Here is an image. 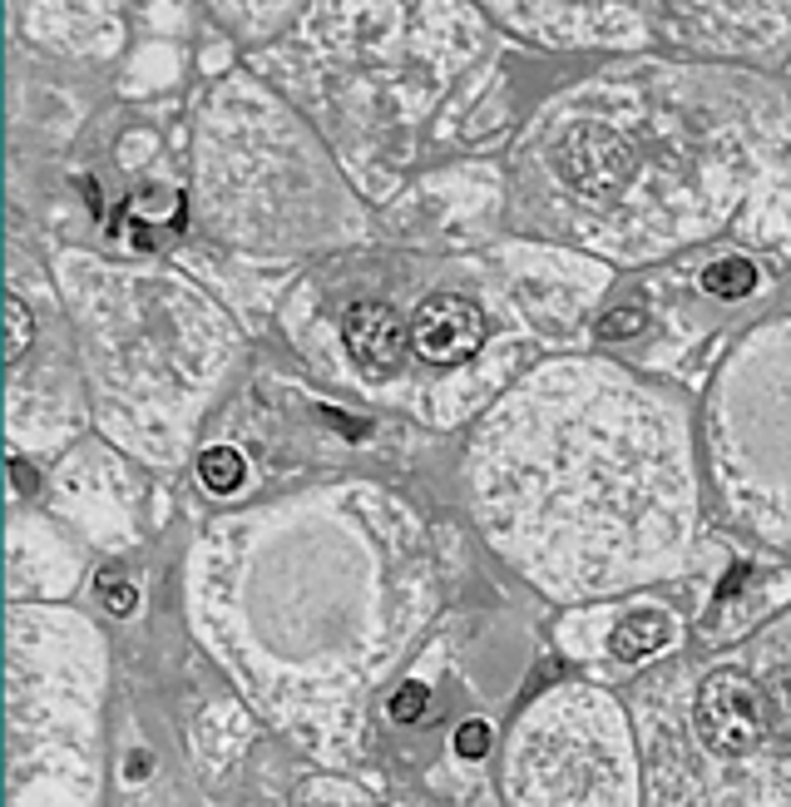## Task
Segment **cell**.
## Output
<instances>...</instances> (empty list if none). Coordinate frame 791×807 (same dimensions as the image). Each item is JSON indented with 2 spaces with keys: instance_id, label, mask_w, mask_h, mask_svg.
Returning <instances> with one entry per match:
<instances>
[{
  "instance_id": "obj_1",
  "label": "cell",
  "mask_w": 791,
  "mask_h": 807,
  "mask_svg": "<svg viewBox=\"0 0 791 807\" xmlns=\"http://www.w3.org/2000/svg\"><path fill=\"white\" fill-rule=\"evenodd\" d=\"M698 733L712 753H747L767 738V698L742 674H712L698 694Z\"/></svg>"
},
{
  "instance_id": "obj_2",
  "label": "cell",
  "mask_w": 791,
  "mask_h": 807,
  "mask_svg": "<svg viewBox=\"0 0 791 807\" xmlns=\"http://www.w3.org/2000/svg\"><path fill=\"white\" fill-rule=\"evenodd\" d=\"M480 338H484V318L475 312V302L455 298V292H441V298L421 302V312H415V322H411L415 352H421L425 362H435V367L475 357Z\"/></svg>"
},
{
  "instance_id": "obj_3",
  "label": "cell",
  "mask_w": 791,
  "mask_h": 807,
  "mask_svg": "<svg viewBox=\"0 0 791 807\" xmlns=\"http://www.w3.org/2000/svg\"><path fill=\"white\" fill-rule=\"evenodd\" d=\"M346 347H352V357L366 372H391V367H401L405 328L386 302H356L346 312Z\"/></svg>"
},
{
  "instance_id": "obj_4",
  "label": "cell",
  "mask_w": 791,
  "mask_h": 807,
  "mask_svg": "<svg viewBox=\"0 0 791 807\" xmlns=\"http://www.w3.org/2000/svg\"><path fill=\"white\" fill-rule=\"evenodd\" d=\"M609 644L619 659H648V654H658L662 644H672V619L668 615H633L613 629Z\"/></svg>"
},
{
  "instance_id": "obj_5",
  "label": "cell",
  "mask_w": 791,
  "mask_h": 807,
  "mask_svg": "<svg viewBox=\"0 0 791 807\" xmlns=\"http://www.w3.org/2000/svg\"><path fill=\"white\" fill-rule=\"evenodd\" d=\"M198 476H203V486L213 490V496H233V490L243 486L247 466H243V456H237V451L213 446V451H203V461H198Z\"/></svg>"
},
{
  "instance_id": "obj_6",
  "label": "cell",
  "mask_w": 791,
  "mask_h": 807,
  "mask_svg": "<svg viewBox=\"0 0 791 807\" xmlns=\"http://www.w3.org/2000/svg\"><path fill=\"white\" fill-rule=\"evenodd\" d=\"M702 283H708V292H717V298H747V292L757 288V268H751L747 258H722L702 273Z\"/></svg>"
},
{
  "instance_id": "obj_7",
  "label": "cell",
  "mask_w": 791,
  "mask_h": 807,
  "mask_svg": "<svg viewBox=\"0 0 791 807\" xmlns=\"http://www.w3.org/2000/svg\"><path fill=\"white\" fill-rule=\"evenodd\" d=\"M761 698H767V733L791 743V674H781L777 684L761 688Z\"/></svg>"
},
{
  "instance_id": "obj_8",
  "label": "cell",
  "mask_w": 791,
  "mask_h": 807,
  "mask_svg": "<svg viewBox=\"0 0 791 807\" xmlns=\"http://www.w3.org/2000/svg\"><path fill=\"white\" fill-rule=\"evenodd\" d=\"M99 599H104L109 609H114V615H129V609H134V585H129V579H114L104 570V575H99Z\"/></svg>"
},
{
  "instance_id": "obj_9",
  "label": "cell",
  "mask_w": 791,
  "mask_h": 807,
  "mask_svg": "<svg viewBox=\"0 0 791 807\" xmlns=\"http://www.w3.org/2000/svg\"><path fill=\"white\" fill-rule=\"evenodd\" d=\"M421 714H425V688L421 684L396 688V698H391V718H396V723H415Z\"/></svg>"
},
{
  "instance_id": "obj_10",
  "label": "cell",
  "mask_w": 791,
  "mask_h": 807,
  "mask_svg": "<svg viewBox=\"0 0 791 807\" xmlns=\"http://www.w3.org/2000/svg\"><path fill=\"white\" fill-rule=\"evenodd\" d=\"M484 748H490V723H480V718L460 723V733H455V753H460V758H484Z\"/></svg>"
},
{
  "instance_id": "obj_11",
  "label": "cell",
  "mask_w": 791,
  "mask_h": 807,
  "mask_svg": "<svg viewBox=\"0 0 791 807\" xmlns=\"http://www.w3.org/2000/svg\"><path fill=\"white\" fill-rule=\"evenodd\" d=\"M5 312H10V362H15L20 352H25V342H30V312H25V302L20 298H10Z\"/></svg>"
},
{
  "instance_id": "obj_12",
  "label": "cell",
  "mask_w": 791,
  "mask_h": 807,
  "mask_svg": "<svg viewBox=\"0 0 791 807\" xmlns=\"http://www.w3.org/2000/svg\"><path fill=\"white\" fill-rule=\"evenodd\" d=\"M638 328H643V312H638V308H619V312H609V318L599 322V332H603V338H613V342H619V338H633Z\"/></svg>"
}]
</instances>
